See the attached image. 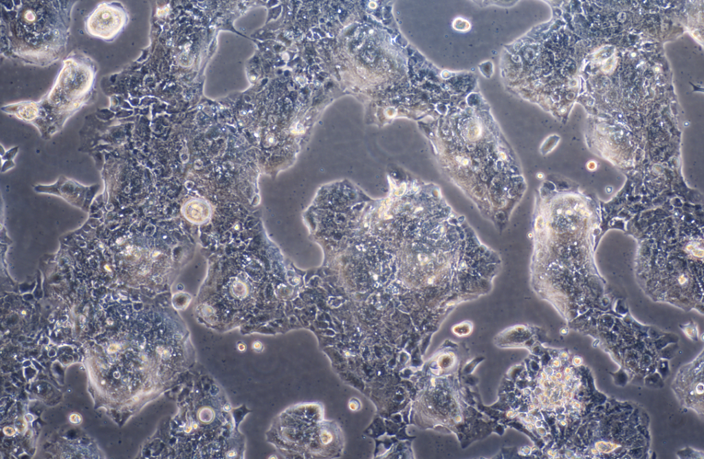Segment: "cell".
I'll return each mask as SVG.
<instances>
[{"label":"cell","instance_id":"7a4b0ae2","mask_svg":"<svg viewBox=\"0 0 704 459\" xmlns=\"http://www.w3.org/2000/svg\"><path fill=\"white\" fill-rule=\"evenodd\" d=\"M87 62L75 58L65 60L48 99L56 100L61 96L70 101L72 108L78 107L91 92L94 82V69Z\"/></svg>","mask_w":704,"mask_h":459},{"label":"cell","instance_id":"6da1fadb","mask_svg":"<svg viewBox=\"0 0 704 459\" xmlns=\"http://www.w3.org/2000/svg\"><path fill=\"white\" fill-rule=\"evenodd\" d=\"M57 3L23 1L8 10L11 19L6 38L13 54L42 65L58 60L65 48L69 21Z\"/></svg>","mask_w":704,"mask_h":459},{"label":"cell","instance_id":"3957f363","mask_svg":"<svg viewBox=\"0 0 704 459\" xmlns=\"http://www.w3.org/2000/svg\"><path fill=\"white\" fill-rule=\"evenodd\" d=\"M129 19L128 12L122 3L102 2L87 16L85 29L90 36L110 42L124 30Z\"/></svg>","mask_w":704,"mask_h":459}]
</instances>
